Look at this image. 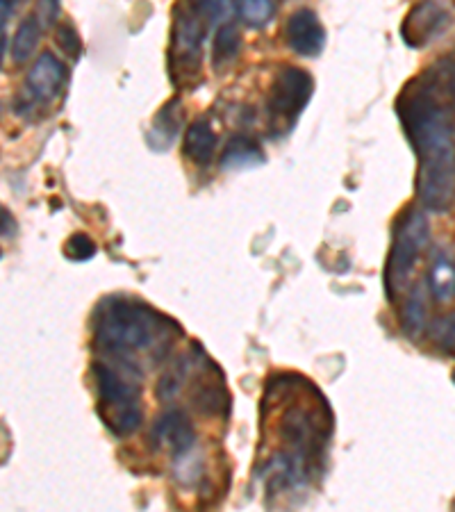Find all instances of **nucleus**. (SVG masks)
Instances as JSON below:
<instances>
[{
  "mask_svg": "<svg viewBox=\"0 0 455 512\" xmlns=\"http://www.w3.org/2000/svg\"><path fill=\"white\" fill-rule=\"evenodd\" d=\"M285 39L296 55L317 57L324 51L326 30L312 10H299L287 19Z\"/></svg>",
  "mask_w": 455,
  "mask_h": 512,
  "instance_id": "obj_11",
  "label": "nucleus"
},
{
  "mask_svg": "<svg viewBox=\"0 0 455 512\" xmlns=\"http://www.w3.org/2000/svg\"><path fill=\"white\" fill-rule=\"evenodd\" d=\"M57 14H60V0H39L37 3V21L41 23V28H51Z\"/></svg>",
  "mask_w": 455,
  "mask_h": 512,
  "instance_id": "obj_24",
  "label": "nucleus"
},
{
  "mask_svg": "<svg viewBox=\"0 0 455 512\" xmlns=\"http://www.w3.org/2000/svg\"><path fill=\"white\" fill-rule=\"evenodd\" d=\"M312 92L314 80L305 69H299V66H285V69L278 73L267 98L269 126L276 135L294 128V123L299 121L305 105L310 103Z\"/></svg>",
  "mask_w": 455,
  "mask_h": 512,
  "instance_id": "obj_7",
  "label": "nucleus"
},
{
  "mask_svg": "<svg viewBox=\"0 0 455 512\" xmlns=\"http://www.w3.org/2000/svg\"><path fill=\"white\" fill-rule=\"evenodd\" d=\"M267 415L276 419L271 424L273 437H278L283 451L269 460V474L278 485H296L305 481L324 456L333 433V412L317 387L299 376H280L271 381L267 399Z\"/></svg>",
  "mask_w": 455,
  "mask_h": 512,
  "instance_id": "obj_2",
  "label": "nucleus"
},
{
  "mask_svg": "<svg viewBox=\"0 0 455 512\" xmlns=\"http://www.w3.org/2000/svg\"><path fill=\"white\" fill-rule=\"evenodd\" d=\"M66 78L64 64L57 60L55 55L44 53L39 55V60L32 66L28 78H26V89L30 94L32 103H51L62 92Z\"/></svg>",
  "mask_w": 455,
  "mask_h": 512,
  "instance_id": "obj_12",
  "label": "nucleus"
},
{
  "mask_svg": "<svg viewBox=\"0 0 455 512\" xmlns=\"http://www.w3.org/2000/svg\"><path fill=\"white\" fill-rule=\"evenodd\" d=\"M151 437L157 449H167L171 456H185L194 447L196 431L192 419L182 410H169L155 421Z\"/></svg>",
  "mask_w": 455,
  "mask_h": 512,
  "instance_id": "obj_10",
  "label": "nucleus"
},
{
  "mask_svg": "<svg viewBox=\"0 0 455 512\" xmlns=\"http://www.w3.org/2000/svg\"><path fill=\"white\" fill-rule=\"evenodd\" d=\"M91 333L98 349L137 374L144 360L157 362L169 353L180 326L142 301L107 296L91 315Z\"/></svg>",
  "mask_w": 455,
  "mask_h": 512,
  "instance_id": "obj_3",
  "label": "nucleus"
},
{
  "mask_svg": "<svg viewBox=\"0 0 455 512\" xmlns=\"http://www.w3.org/2000/svg\"><path fill=\"white\" fill-rule=\"evenodd\" d=\"M214 148H217V137H214V130L208 119H198L192 126L187 128L185 135V158L192 160L196 167H208L212 162Z\"/></svg>",
  "mask_w": 455,
  "mask_h": 512,
  "instance_id": "obj_13",
  "label": "nucleus"
},
{
  "mask_svg": "<svg viewBox=\"0 0 455 512\" xmlns=\"http://www.w3.org/2000/svg\"><path fill=\"white\" fill-rule=\"evenodd\" d=\"M96 381L98 406L107 431L114 435H130L142 426V401H139V387L123 376V371L114 369L110 362H94L91 367Z\"/></svg>",
  "mask_w": 455,
  "mask_h": 512,
  "instance_id": "obj_6",
  "label": "nucleus"
},
{
  "mask_svg": "<svg viewBox=\"0 0 455 512\" xmlns=\"http://www.w3.org/2000/svg\"><path fill=\"white\" fill-rule=\"evenodd\" d=\"M41 23L37 21V16H28L26 21L21 23L19 30H16L14 41H12V60L16 64L28 62L32 53L37 51L39 41H41Z\"/></svg>",
  "mask_w": 455,
  "mask_h": 512,
  "instance_id": "obj_18",
  "label": "nucleus"
},
{
  "mask_svg": "<svg viewBox=\"0 0 455 512\" xmlns=\"http://www.w3.org/2000/svg\"><path fill=\"white\" fill-rule=\"evenodd\" d=\"M451 378H453V383H455V369H453V374H451Z\"/></svg>",
  "mask_w": 455,
  "mask_h": 512,
  "instance_id": "obj_26",
  "label": "nucleus"
},
{
  "mask_svg": "<svg viewBox=\"0 0 455 512\" xmlns=\"http://www.w3.org/2000/svg\"><path fill=\"white\" fill-rule=\"evenodd\" d=\"M242 51V32L235 26V23H226L217 30L212 41V64L214 69H221L235 60V57Z\"/></svg>",
  "mask_w": 455,
  "mask_h": 512,
  "instance_id": "obj_16",
  "label": "nucleus"
},
{
  "mask_svg": "<svg viewBox=\"0 0 455 512\" xmlns=\"http://www.w3.org/2000/svg\"><path fill=\"white\" fill-rule=\"evenodd\" d=\"M451 23L453 16L444 0H421L405 16L401 35L408 46L421 48L430 44V41L440 39L451 28Z\"/></svg>",
  "mask_w": 455,
  "mask_h": 512,
  "instance_id": "obj_9",
  "label": "nucleus"
},
{
  "mask_svg": "<svg viewBox=\"0 0 455 512\" xmlns=\"http://www.w3.org/2000/svg\"><path fill=\"white\" fill-rule=\"evenodd\" d=\"M430 242V226L426 214L415 208H405L394 224L390 258L385 264L387 299L396 303L408 289L417 264L424 258Z\"/></svg>",
  "mask_w": 455,
  "mask_h": 512,
  "instance_id": "obj_5",
  "label": "nucleus"
},
{
  "mask_svg": "<svg viewBox=\"0 0 455 512\" xmlns=\"http://www.w3.org/2000/svg\"><path fill=\"white\" fill-rule=\"evenodd\" d=\"M428 285H430V292L440 303H446L453 299L455 294V267L453 262L446 258V255H437L433 260V267H430V274H428Z\"/></svg>",
  "mask_w": 455,
  "mask_h": 512,
  "instance_id": "obj_17",
  "label": "nucleus"
},
{
  "mask_svg": "<svg viewBox=\"0 0 455 512\" xmlns=\"http://www.w3.org/2000/svg\"><path fill=\"white\" fill-rule=\"evenodd\" d=\"M21 3H23V0H0V14H3V30L7 26V21H10V16L14 14V10Z\"/></svg>",
  "mask_w": 455,
  "mask_h": 512,
  "instance_id": "obj_25",
  "label": "nucleus"
},
{
  "mask_svg": "<svg viewBox=\"0 0 455 512\" xmlns=\"http://www.w3.org/2000/svg\"><path fill=\"white\" fill-rule=\"evenodd\" d=\"M169 71L178 87H196L203 71V46L233 23L235 0H178L173 7Z\"/></svg>",
  "mask_w": 455,
  "mask_h": 512,
  "instance_id": "obj_4",
  "label": "nucleus"
},
{
  "mask_svg": "<svg viewBox=\"0 0 455 512\" xmlns=\"http://www.w3.org/2000/svg\"><path fill=\"white\" fill-rule=\"evenodd\" d=\"M401 328L403 333L417 340V337L424 333L426 328V287L417 285L412 287L408 294V301H405L401 310Z\"/></svg>",
  "mask_w": 455,
  "mask_h": 512,
  "instance_id": "obj_14",
  "label": "nucleus"
},
{
  "mask_svg": "<svg viewBox=\"0 0 455 512\" xmlns=\"http://www.w3.org/2000/svg\"><path fill=\"white\" fill-rule=\"evenodd\" d=\"M264 162V155L258 144L244 135H237L228 142L226 153H223L221 164L223 169H244V167H258Z\"/></svg>",
  "mask_w": 455,
  "mask_h": 512,
  "instance_id": "obj_15",
  "label": "nucleus"
},
{
  "mask_svg": "<svg viewBox=\"0 0 455 512\" xmlns=\"http://www.w3.org/2000/svg\"><path fill=\"white\" fill-rule=\"evenodd\" d=\"M276 10L273 0H239V12L248 26H264Z\"/></svg>",
  "mask_w": 455,
  "mask_h": 512,
  "instance_id": "obj_21",
  "label": "nucleus"
},
{
  "mask_svg": "<svg viewBox=\"0 0 455 512\" xmlns=\"http://www.w3.org/2000/svg\"><path fill=\"white\" fill-rule=\"evenodd\" d=\"M428 340L444 355H455V312L437 317L428 326Z\"/></svg>",
  "mask_w": 455,
  "mask_h": 512,
  "instance_id": "obj_20",
  "label": "nucleus"
},
{
  "mask_svg": "<svg viewBox=\"0 0 455 512\" xmlns=\"http://www.w3.org/2000/svg\"><path fill=\"white\" fill-rule=\"evenodd\" d=\"M64 253H66V258L76 260V262L91 260L96 255V244L89 235L76 233V235H71L69 242L64 244Z\"/></svg>",
  "mask_w": 455,
  "mask_h": 512,
  "instance_id": "obj_22",
  "label": "nucleus"
},
{
  "mask_svg": "<svg viewBox=\"0 0 455 512\" xmlns=\"http://www.w3.org/2000/svg\"><path fill=\"white\" fill-rule=\"evenodd\" d=\"M182 123V112H180V103L178 101H169L162 107L160 114H157L153 121V135L157 139L160 148H167L173 139L178 137Z\"/></svg>",
  "mask_w": 455,
  "mask_h": 512,
  "instance_id": "obj_19",
  "label": "nucleus"
},
{
  "mask_svg": "<svg viewBox=\"0 0 455 512\" xmlns=\"http://www.w3.org/2000/svg\"><path fill=\"white\" fill-rule=\"evenodd\" d=\"M57 46H60L64 55H69L71 60H78L82 55V41L78 37V30L73 28L71 23H64V26L57 28Z\"/></svg>",
  "mask_w": 455,
  "mask_h": 512,
  "instance_id": "obj_23",
  "label": "nucleus"
},
{
  "mask_svg": "<svg viewBox=\"0 0 455 512\" xmlns=\"http://www.w3.org/2000/svg\"><path fill=\"white\" fill-rule=\"evenodd\" d=\"M396 114L417 155L421 208L449 212L455 205V62H440L410 80Z\"/></svg>",
  "mask_w": 455,
  "mask_h": 512,
  "instance_id": "obj_1",
  "label": "nucleus"
},
{
  "mask_svg": "<svg viewBox=\"0 0 455 512\" xmlns=\"http://www.w3.org/2000/svg\"><path fill=\"white\" fill-rule=\"evenodd\" d=\"M182 369L194 381L189 387L194 408L205 417H226L230 412V392L221 369L201 349H196V358L192 355L182 362Z\"/></svg>",
  "mask_w": 455,
  "mask_h": 512,
  "instance_id": "obj_8",
  "label": "nucleus"
}]
</instances>
